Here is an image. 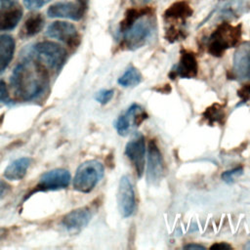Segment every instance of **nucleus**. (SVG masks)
<instances>
[{
  "mask_svg": "<svg viewBox=\"0 0 250 250\" xmlns=\"http://www.w3.org/2000/svg\"><path fill=\"white\" fill-rule=\"evenodd\" d=\"M10 84L20 100H35L44 94L49 85L47 66L31 55L15 66Z\"/></svg>",
  "mask_w": 250,
  "mask_h": 250,
  "instance_id": "nucleus-1",
  "label": "nucleus"
},
{
  "mask_svg": "<svg viewBox=\"0 0 250 250\" xmlns=\"http://www.w3.org/2000/svg\"><path fill=\"white\" fill-rule=\"evenodd\" d=\"M155 31L154 10L150 9L147 13L138 18L128 28L121 32L122 49L135 51L144 47L152 37Z\"/></svg>",
  "mask_w": 250,
  "mask_h": 250,
  "instance_id": "nucleus-2",
  "label": "nucleus"
},
{
  "mask_svg": "<svg viewBox=\"0 0 250 250\" xmlns=\"http://www.w3.org/2000/svg\"><path fill=\"white\" fill-rule=\"evenodd\" d=\"M242 37L241 24L232 25L228 21H223L207 40V52L213 56L220 58L229 48L239 45Z\"/></svg>",
  "mask_w": 250,
  "mask_h": 250,
  "instance_id": "nucleus-3",
  "label": "nucleus"
},
{
  "mask_svg": "<svg viewBox=\"0 0 250 250\" xmlns=\"http://www.w3.org/2000/svg\"><path fill=\"white\" fill-rule=\"evenodd\" d=\"M104 168L100 161L87 160L79 165L73 179L74 189L88 193L94 189L102 180Z\"/></svg>",
  "mask_w": 250,
  "mask_h": 250,
  "instance_id": "nucleus-4",
  "label": "nucleus"
},
{
  "mask_svg": "<svg viewBox=\"0 0 250 250\" xmlns=\"http://www.w3.org/2000/svg\"><path fill=\"white\" fill-rule=\"evenodd\" d=\"M32 55L46 66L59 71L67 59L66 50L53 41H41L33 45Z\"/></svg>",
  "mask_w": 250,
  "mask_h": 250,
  "instance_id": "nucleus-5",
  "label": "nucleus"
},
{
  "mask_svg": "<svg viewBox=\"0 0 250 250\" xmlns=\"http://www.w3.org/2000/svg\"><path fill=\"white\" fill-rule=\"evenodd\" d=\"M88 8V0L62 1L52 4L47 10L49 18L68 19L72 21H80Z\"/></svg>",
  "mask_w": 250,
  "mask_h": 250,
  "instance_id": "nucleus-6",
  "label": "nucleus"
},
{
  "mask_svg": "<svg viewBox=\"0 0 250 250\" xmlns=\"http://www.w3.org/2000/svg\"><path fill=\"white\" fill-rule=\"evenodd\" d=\"M70 173L65 169L57 168L50 170L40 177L37 186L30 193H28L26 198L37 191H49L65 188L70 184Z\"/></svg>",
  "mask_w": 250,
  "mask_h": 250,
  "instance_id": "nucleus-7",
  "label": "nucleus"
},
{
  "mask_svg": "<svg viewBox=\"0 0 250 250\" xmlns=\"http://www.w3.org/2000/svg\"><path fill=\"white\" fill-rule=\"evenodd\" d=\"M46 35L67 45L69 48H76L80 43V35L74 24L57 21L50 23L46 30Z\"/></svg>",
  "mask_w": 250,
  "mask_h": 250,
  "instance_id": "nucleus-8",
  "label": "nucleus"
},
{
  "mask_svg": "<svg viewBox=\"0 0 250 250\" xmlns=\"http://www.w3.org/2000/svg\"><path fill=\"white\" fill-rule=\"evenodd\" d=\"M146 118L147 114L143 110V108L139 104H133L116 119L114 127L119 135L126 136L133 127L140 126V124Z\"/></svg>",
  "mask_w": 250,
  "mask_h": 250,
  "instance_id": "nucleus-9",
  "label": "nucleus"
},
{
  "mask_svg": "<svg viewBox=\"0 0 250 250\" xmlns=\"http://www.w3.org/2000/svg\"><path fill=\"white\" fill-rule=\"evenodd\" d=\"M117 205L122 217H130L136 208V198L133 186L130 179L124 175L119 181L117 190Z\"/></svg>",
  "mask_w": 250,
  "mask_h": 250,
  "instance_id": "nucleus-10",
  "label": "nucleus"
},
{
  "mask_svg": "<svg viewBox=\"0 0 250 250\" xmlns=\"http://www.w3.org/2000/svg\"><path fill=\"white\" fill-rule=\"evenodd\" d=\"M164 174V163L161 152L154 141H150L148 144L147 151V170L146 179L152 184H158Z\"/></svg>",
  "mask_w": 250,
  "mask_h": 250,
  "instance_id": "nucleus-11",
  "label": "nucleus"
},
{
  "mask_svg": "<svg viewBox=\"0 0 250 250\" xmlns=\"http://www.w3.org/2000/svg\"><path fill=\"white\" fill-rule=\"evenodd\" d=\"M125 154L135 167L138 177L141 178L145 170L146 144L144 136L138 135L129 141L125 146Z\"/></svg>",
  "mask_w": 250,
  "mask_h": 250,
  "instance_id": "nucleus-12",
  "label": "nucleus"
},
{
  "mask_svg": "<svg viewBox=\"0 0 250 250\" xmlns=\"http://www.w3.org/2000/svg\"><path fill=\"white\" fill-rule=\"evenodd\" d=\"M198 73V63L195 55L189 51H182L181 57L175 69H172L169 73L171 79H175L176 76L181 78H193Z\"/></svg>",
  "mask_w": 250,
  "mask_h": 250,
  "instance_id": "nucleus-13",
  "label": "nucleus"
},
{
  "mask_svg": "<svg viewBox=\"0 0 250 250\" xmlns=\"http://www.w3.org/2000/svg\"><path fill=\"white\" fill-rule=\"evenodd\" d=\"M91 218V209L81 207L67 213L62 220V227L68 232H78L89 224Z\"/></svg>",
  "mask_w": 250,
  "mask_h": 250,
  "instance_id": "nucleus-14",
  "label": "nucleus"
},
{
  "mask_svg": "<svg viewBox=\"0 0 250 250\" xmlns=\"http://www.w3.org/2000/svg\"><path fill=\"white\" fill-rule=\"evenodd\" d=\"M232 74L240 80H250V42L241 45L233 57Z\"/></svg>",
  "mask_w": 250,
  "mask_h": 250,
  "instance_id": "nucleus-15",
  "label": "nucleus"
},
{
  "mask_svg": "<svg viewBox=\"0 0 250 250\" xmlns=\"http://www.w3.org/2000/svg\"><path fill=\"white\" fill-rule=\"evenodd\" d=\"M22 8L18 3L0 6V32L16 28L22 18Z\"/></svg>",
  "mask_w": 250,
  "mask_h": 250,
  "instance_id": "nucleus-16",
  "label": "nucleus"
},
{
  "mask_svg": "<svg viewBox=\"0 0 250 250\" xmlns=\"http://www.w3.org/2000/svg\"><path fill=\"white\" fill-rule=\"evenodd\" d=\"M193 10L189 3L186 0H180L170 5L163 13V19L168 22L182 21L183 23L190 18Z\"/></svg>",
  "mask_w": 250,
  "mask_h": 250,
  "instance_id": "nucleus-17",
  "label": "nucleus"
},
{
  "mask_svg": "<svg viewBox=\"0 0 250 250\" xmlns=\"http://www.w3.org/2000/svg\"><path fill=\"white\" fill-rule=\"evenodd\" d=\"M44 17L39 13L30 14L24 21L21 31L20 37L22 39H28L37 35L44 27Z\"/></svg>",
  "mask_w": 250,
  "mask_h": 250,
  "instance_id": "nucleus-18",
  "label": "nucleus"
},
{
  "mask_svg": "<svg viewBox=\"0 0 250 250\" xmlns=\"http://www.w3.org/2000/svg\"><path fill=\"white\" fill-rule=\"evenodd\" d=\"M16 49V42L13 36L8 34L0 35V74L5 71L13 60Z\"/></svg>",
  "mask_w": 250,
  "mask_h": 250,
  "instance_id": "nucleus-19",
  "label": "nucleus"
},
{
  "mask_svg": "<svg viewBox=\"0 0 250 250\" xmlns=\"http://www.w3.org/2000/svg\"><path fill=\"white\" fill-rule=\"evenodd\" d=\"M30 159L28 157H21L11 162L4 170V177L10 181L21 180L29 168Z\"/></svg>",
  "mask_w": 250,
  "mask_h": 250,
  "instance_id": "nucleus-20",
  "label": "nucleus"
},
{
  "mask_svg": "<svg viewBox=\"0 0 250 250\" xmlns=\"http://www.w3.org/2000/svg\"><path fill=\"white\" fill-rule=\"evenodd\" d=\"M202 115L209 125H214V124L223 125L226 119L225 105L215 103L209 107H207Z\"/></svg>",
  "mask_w": 250,
  "mask_h": 250,
  "instance_id": "nucleus-21",
  "label": "nucleus"
},
{
  "mask_svg": "<svg viewBox=\"0 0 250 250\" xmlns=\"http://www.w3.org/2000/svg\"><path fill=\"white\" fill-rule=\"evenodd\" d=\"M151 7H141V8H129L126 10L124 14L123 20L119 23V29L118 32H123L126 28H128L138 18H140L142 15L147 13Z\"/></svg>",
  "mask_w": 250,
  "mask_h": 250,
  "instance_id": "nucleus-22",
  "label": "nucleus"
},
{
  "mask_svg": "<svg viewBox=\"0 0 250 250\" xmlns=\"http://www.w3.org/2000/svg\"><path fill=\"white\" fill-rule=\"evenodd\" d=\"M141 81H142V74L133 65H130L117 80L118 84L123 87H134L140 84Z\"/></svg>",
  "mask_w": 250,
  "mask_h": 250,
  "instance_id": "nucleus-23",
  "label": "nucleus"
},
{
  "mask_svg": "<svg viewBox=\"0 0 250 250\" xmlns=\"http://www.w3.org/2000/svg\"><path fill=\"white\" fill-rule=\"evenodd\" d=\"M187 37L186 30L177 27L175 24H172L165 31V39L169 43H175L179 40H183Z\"/></svg>",
  "mask_w": 250,
  "mask_h": 250,
  "instance_id": "nucleus-24",
  "label": "nucleus"
},
{
  "mask_svg": "<svg viewBox=\"0 0 250 250\" xmlns=\"http://www.w3.org/2000/svg\"><path fill=\"white\" fill-rule=\"evenodd\" d=\"M242 174H243V168L242 167H235L231 170H228V171L224 172L221 175V178L227 184H231L235 181V179L240 177Z\"/></svg>",
  "mask_w": 250,
  "mask_h": 250,
  "instance_id": "nucleus-25",
  "label": "nucleus"
},
{
  "mask_svg": "<svg viewBox=\"0 0 250 250\" xmlns=\"http://www.w3.org/2000/svg\"><path fill=\"white\" fill-rule=\"evenodd\" d=\"M113 95H114V91L109 89V90H101L99 91L96 96H95V99L96 101L101 104H107L112 98H113Z\"/></svg>",
  "mask_w": 250,
  "mask_h": 250,
  "instance_id": "nucleus-26",
  "label": "nucleus"
},
{
  "mask_svg": "<svg viewBox=\"0 0 250 250\" xmlns=\"http://www.w3.org/2000/svg\"><path fill=\"white\" fill-rule=\"evenodd\" d=\"M51 0H23V5L28 10H37L49 3Z\"/></svg>",
  "mask_w": 250,
  "mask_h": 250,
  "instance_id": "nucleus-27",
  "label": "nucleus"
},
{
  "mask_svg": "<svg viewBox=\"0 0 250 250\" xmlns=\"http://www.w3.org/2000/svg\"><path fill=\"white\" fill-rule=\"evenodd\" d=\"M237 96L241 99L242 102H246L250 100V84L245 85L237 91Z\"/></svg>",
  "mask_w": 250,
  "mask_h": 250,
  "instance_id": "nucleus-28",
  "label": "nucleus"
},
{
  "mask_svg": "<svg viewBox=\"0 0 250 250\" xmlns=\"http://www.w3.org/2000/svg\"><path fill=\"white\" fill-rule=\"evenodd\" d=\"M8 101H9V93H8L7 84L3 80H0V103H7Z\"/></svg>",
  "mask_w": 250,
  "mask_h": 250,
  "instance_id": "nucleus-29",
  "label": "nucleus"
},
{
  "mask_svg": "<svg viewBox=\"0 0 250 250\" xmlns=\"http://www.w3.org/2000/svg\"><path fill=\"white\" fill-rule=\"evenodd\" d=\"M210 249L212 250H224V249H231V246L226 242H218V243H214L213 245H211Z\"/></svg>",
  "mask_w": 250,
  "mask_h": 250,
  "instance_id": "nucleus-30",
  "label": "nucleus"
},
{
  "mask_svg": "<svg viewBox=\"0 0 250 250\" xmlns=\"http://www.w3.org/2000/svg\"><path fill=\"white\" fill-rule=\"evenodd\" d=\"M185 249H191V250H199V249H202L204 250L205 247L200 245V244H196V243H190V244H187L184 246Z\"/></svg>",
  "mask_w": 250,
  "mask_h": 250,
  "instance_id": "nucleus-31",
  "label": "nucleus"
},
{
  "mask_svg": "<svg viewBox=\"0 0 250 250\" xmlns=\"http://www.w3.org/2000/svg\"><path fill=\"white\" fill-rule=\"evenodd\" d=\"M8 188H9L8 185H7L4 181L0 180V197L6 192V190H7Z\"/></svg>",
  "mask_w": 250,
  "mask_h": 250,
  "instance_id": "nucleus-32",
  "label": "nucleus"
},
{
  "mask_svg": "<svg viewBox=\"0 0 250 250\" xmlns=\"http://www.w3.org/2000/svg\"><path fill=\"white\" fill-rule=\"evenodd\" d=\"M18 0H0V6H7L17 3Z\"/></svg>",
  "mask_w": 250,
  "mask_h": 250,
  "instance_id": "nucleus-33",
  "label": "nucleus"
},
{
  "mask_svg": "<svg viewBox=\"0 0 250 250\" xmlns=\"http://www.w3.org/2000/svg\"><path fill=\"white\" fill-rule=\"evenodd\" d=\"M149 1L150 0H131V2L136 5H145V4L148 3Z\"/></svg>",
  "mask_w": 250,
  "mask_h": 250,
  "instance_id": "nucleus-34",
  "label": "nucleus"
},
{
  "mask_svg": "<svg viewBox=\"0 0 250 250\" xmlns=\"http://www.w3.org/2000/svg\"><path fill=\"white\" fill-rule=\"evenodd\" d=\"M245 248H246V249H250V241L245 245Z\"/></svg>",
  "mask_w": 250,
  "mask_h": 250,
  "instance_id": "nucleus-35",
  "label": "nucleus"
},
{
  "mask_svg": "<svg viewBox=\"0 0 250 250\" xmlns=\"http://www.w3.org/2000/svg\"><path fill=\"white\" fill-rule=\"evenodd\" d=\"M2 117H3V115H2V116H0V124H1V121H2V119H3Z\"/></svg>",
  "mask_w": 250,
  "mask_h": 250,
  "instance_id": "nucleus-36",
  "label": "nucleus"
}]
</instances>
